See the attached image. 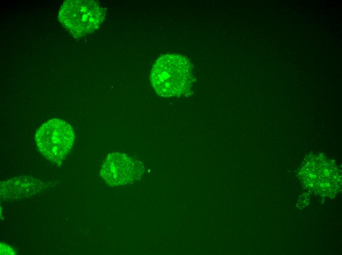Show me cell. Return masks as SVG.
<instances>
[{"instance_id": "1", "label": "cell", "mask_w": 342, "mask_h": 255, "mask_svg": "<svg viewBox=\"0 0 342 255\" xmlns=\"http://www.w3.org/2000/svg\"><path fill=\"white\" fill-rule=\"evenodd\" d=\"M150 80L159 96L170 98L185 95L191 91L194 81L191 64L181 54L163 55L153 66Z\"/></svg>"}, {"instance_id": "2", "label": "cell", "mask_w": 342, "mask_h": 255, "mask_svg": "<svg viewBox=\"0 0 342 255\" xmlns=\"http://www.w3.org/2000/svg\"><path fill=\"white\" fill-rule=\"evenodd\" d=\"M58 18L73 36L80 37L100 26L105 19V12L95 1L67 0L61 5Z\"/></svg>"}, {"instance_id": "3", "label": "cell", "mask_w": 342, "mask_h": 255, "mask_svg": "<svg viewBox=\"0 0 342 255\" xmlns=\"http://www.w3.org/2000/svg\"><path fill=\"white\" fill-rule=\"evenodd\" d=\"M75 134L72 127L59 119L49 120L37 130L35 141L41 154L52 163L60 165L71 151Z\"/></svg>"}, {"instance_id": "4", "label": "cell", "mask_w": 342, "mask_h": 255, "mask_svg": "<svg viewBox=\"0 0 342 255\" xmlns=\"http://www.w3.org/2000/svg\"><path fill=\"white\" fill-rule=\"evenodd\" d=\"M144 171V166L141 161L126 154L114 152L104 160L100 175L110 186H118L140 179Z\"/></svg>"}, {"instance_id": "5", "label": "cell", "mask_w": 342, "mask_h": 255, "mask_svg": "<svg viewBox=\"0 0 342 255\" xmlns=\"http://www.w3.org/2000/svg\"><path fill=\"white\" fill-rule=\"evenodd\" d=\"M42 182L28 177H20L0 182L1 197L18 200L32 195L43 188Z\"/></svg>"}, {"instance_id": "6", "label": "cell", "mask_w": 342, "mask_h": 255, "mask_svg": "<svg viewBox=\"0 0 342 255\" xmlns=\"http://www.w3.org/2000/svg\"><path fill=\"white\" fill-rule=\"evenodd\" d=\"M14 250L6 244H0V255H13Z\"/></svg>"}]
</instances>
